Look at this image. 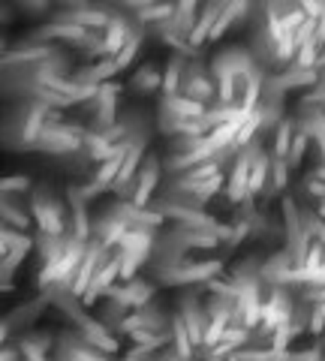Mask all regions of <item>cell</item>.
<instances>
[{
    "label": "cell",
    "mask_w": 325,
    "mask_h": 361,
    "mask_svg": "<svg viewBox=\"0 0 325 361\" xmlns=\"http://www.w3.org/2000/svg\"><path fill=\"white\" fill-rule=\"evenodd\" d=\"M85 250H87V241L70 235V244H66V250H63L58 259H54V262L42 265L39 280H37L39 289H46V286H51V283H66V286H73L75 271H78V265H82V259H85Z\"/></svg>",
    "instance_id": "obj_1"
},
{
    "label": "cell",
    "mask_w": 325,
    "mask_h": 361,
    "mask_svg": "<svg viewBox=\"0 0 325 361\" xmlns=\"http://www.w3.org/2000/svg\"><path fill=\"white\" fill-rule=\"evenodd\" d=\"M223 274V262L211 259V262H187V265H175V268H160L157 277L166 286H190V283H208L211 277Z\"/></svg>",
    "instance_id": "obj_2"
},
{
    "label": "cell",
    "mask_w": 325,
    "mask_h": 361,
    "mask_svg": "<svg viewBox=\"0 0 325 361\" xmlns=\"http://www.w3.org/2000/svg\"><path fill=\"white\" fill-rule=\"evenodd\" d=\"M30 214L37 217L42 232L51 235H63L66 232V220H63V205L58 199H51V193L46 187H37L30 196Z\"/></svg>",
    "instance_id": "obj_3"
},
{
    "label": "cell",
    "mask_w": 325,
    "mask_h": 361,
    "mask_svg": "<svg viewBox=\"0 0 325 361\" xmlns=\"http://www.w3.org/2000/svg\"><path fill=\"white\" fill-rule=\"evenodd\" d=\"M211 70H214L217 82L220 78H250L259 66L253 63V54L247 49H241V45H232V49H223L214 63H211Z\"/></svg>",
    "instance_id": "obj_4"
},
{
    "label": "cell",
    "mask_w": 325,
    "mask_h": 361,
    "mask_svg": "<svg viewBox=\"0 0 325 361\" xmlns=\"http://www.w3.org/2000/svg\"><path fill=\"white\" fill-rule=\"evenodd\" d=\"M181 313L187 319V329H190V341L193 346H202L205 343V329H208V313L205 307H199V298H196V289H190L181 295Z\"/></svg>",
    "instance_id": "obj_5"
},
{
    "label": "cell",
    "mask_w": 325,
    "mask_h": 361,
    "mask_svg": "<svg viewBox=\"0 0 325 361\" xmlns=\"http://www.w3.org/2000/svg\"><path fill=\"white\" fill-rule=\"evenodd\" d=\"M211 94H214V85H211V78L205 75V66H202V61H190V63H187V73H184L181 97L196 99V103L205 106V99H208Z\"/></svg>",
    "instance_id": "obj_6"
},
{
    "label": "cell",
    "mask_w": 325,
    "mask_h": 361,
    "mask_svg": "<svg viewBox=\"0 0 325 361\" xmlns=\"http://www.w3.org/2000/svg\"><path fill=\"white\" fill-rule=\"evenodd\" d=\"M106 298H118V301H124L127 307H142V304H148L151 295H154V286L151 283H145V280H127L124 286H109L103 292Z\"/></svg>",
    "instance_id": "obj_7"
},
{
    "label": "cell",
    "mask_w": 325,
    "mask_h": 361,
    "mask_svg": "<svg viewBox=\"0 0 325 361\" xmlns=\"http://www.w3.org/2000/svg\"><path fill=\"white\" fill-rule=\"evenodd\" d=\"M58 358H103L106 353L99 349L97 353V346L94 343H87V337L82 334L78 337L75 331H61V337H58V353H54Z\"/></svg>",
    "instance_id": "obj_8"
},
{
    "label": "cell",
    "mask_w": 325,
    "mask_h": 361,
    "mask_svg": "<svg viewBox=\"0 0 325 361\" xmlns=\"http://www.w3.org/2000/svg\"><path fill=\"white\" fill-rule=\"evenodd\" d=\"M247 180H250V157L247 151H238V163H235L232 169V175H229V190H226V199L232 202H244L250 196V190H247Z\"/></svg>",
    "instance_id": "obj_9"
},
{
    "label": "cell",
    "mask_w": 325,
    "mask_h": 361,
    "mask_svg": "<svg viewBox=\"0 0 325 361\" xmlns=\"http://www.w3.org/2000/svg\"><path fill=\"white\" fill-rule=\"evenodd\" d=\"M205 115V106L196 103V99H187V97H163V106H160V118H184V121H199Z\"/></svg>",
    "instance_id": "obj_10"
},
{
    "label": "cell",
    "mask_w": 325,
    "mask_h": 361,
    "mask_svg": "<svg viewBox=\"0 0 325 361\" xmlns=\"http://www.w3.org/2000/svg\"><path fill=\"white\" fill-rule=\"evenodd\" d=\"M157 178H160V160H157L154 154L145 157V166L139 172V180H136V196H133V205L145 208V202L151 199L154 187H157Z\"/></svg>",
    "instance_id": "obj_11"
},
{
    "label": "cell",
    "mask_w": 325,
    "mask_h": 361,
    "mask_svg": "<svg viewBox=\"0 0 325 361\" xmlns=\"http://www.w3.org/2000/svg\"><path fill=\"white\" fill-rule=\"evenodd\" d=\"M130 25L121 16H111L109 27L103 30V54H111V58H118L121 51H124V45L130 39Z\"/></svg>",
    "instance_id": "obj_12"
},
{
    "label": "cell",
    "mask_w": 325,
    "mask_h": 361,
    "mask_svg": "<svg viewBox=\"0 0 325 361\" xmlns=\"http://www.w3.org/2000/svg\"><path fill=\"white\" fill-rule=\"evenodd\" d=\"M289 271H293V253H289V250H280V253H274L271 259H265V262H262L259 280H262V283H268V286L283 283Z\"/></svg>",
    "instance_id": "obj_13"
},
{
    "label": "cell",
    "mask_w": 325,
    "mask_h": 361,
    "mask_svg": "<svg viewBox=\"0 0 325 361\" xmlns=\"http://www.w3.org/2000/svg\"><path fill=\"white\" fill-rule=\"evenodd\" d=\"M78 329H82V334L87 337V343H94L97 349H103L106 355H111L118 349V341H115V337H109V329L99 319H87V316H82V319H78Z\"/></svg>",
    "instance_id": "obj_14"
},
{
    "label": "cell",
    "mask_w": 325,
    "mask_h": 361,
    "mask_svg": "<svg viewBox=\"0 0 325 361\" xmlns=\"http://www.w3.org/2000/svg\"><path fill=\"white\" fill-rule=\"evenodd\" d=\"M220 13H223V4H205V6H202L199 25H196L193 33H190V45H193V49H196V45H202L205 39H211V30H214Z\"/></svg>",
    "instance_id": "obj_15"
},
{
    "label": "cell",
    "mask_w": 325,
    "mask_h": 361,
    "mask_svg": "<svg viewBox=\"0 0 325 361\" xmlns=\"http://www.w3.org/2000/svg\"><path fill=\"white\" fill-rule=\"evenodd\" d=\"M66 244H70V235H51V232H39L37 235V247H39V259H42V265H49L54 262L63 250H66Z\"/></svg>",
    "instance_id": "obj_16"
},
{
    "label": "cell",
    "mask_w": 325,
    "mask_h": 361,
    "mask_svg": "<svg viewBox=\"0 0 325 361\" xmlns=\"http://www.w3.org/2000/svg\"><path fill=\"white\" fill-rule=\"evenodd\" d=\"M187 63H190V61L184 58V54H172L169 70H166V75H163V90H166V97H178V94H181V82H184Z\"/></svg>",
    "instance_id": "obj_17"
},
{
    "label": "cell",
    "mask_w": 325,
    "mask_h": 361,
    "mask_svg": "<svg viewBox=\"0 0 325 361\" xmlns=\"http://www.w3.org/2000/svg\"><path fill=\"white\" fill-rule=\"evenodd\" d=\"M142 313V329H151V331H172V319H166V313L160 304H142V307H136Z\"/></svg>",
    "instance_id": "obj_18"
},
{
    "label": "cell",
    "mask_w": 325,
    "mask_h": 361,
    "mask_svg": "<svg viewBox=\"0 0 325 361\" xmlns=\"http://www.w3.org/2000/svg\"><path fill=\"white\" fill-rule=\"evenodd\" d=\"M172 334H175V353L178 358H193V341H190V329H187V319L184 313H175L172 316Z\"/></svg>",
    "instance_id": "obj_19"
},
{
    "label": "cell",
    "mask_w": 325,
    "mask_h": 361,
    "mask_svg": "<svg viewBox=\"0 0 325 361\" xmlns=\"http://www.w3.org/2000/svg\"><path fill=\"white\" fill-rule=\"evenodd\" d=\"M277 85L283 90H293V87H310V85H319V75L317 70H286L283 75H277Z\"/></svg>",
    "instance_id": "obj_20"
},
{
    "label": "cell",
    "mask_w": 325,
    "mask_h": 361,
    "mask_svg": "<svg viewBox=\"0 0 325 361\" xmlns=\"http://www.w3.org/2000/svg\"><path fill=\"white\" fill-rule=\"evenodd\" d=\"M109 301V298H106ZM127 304L124 301H118V298H111L103 310H99V322L106 325V329H115V331H121V322H124V316H127Z\"/></svg>",
    "instance_id": "obj_21"
},
{
    "label": "cell",
    "mask_w": 325,
    "mask_h": 361,
    "mask_svg": "<svg viewBox=\"0 0 325 361\" xmlns=\"http://www.w3.org/2000/svg\"><path fill=\"white\" fill-rule=\"evenodd\" d=\"M286 175H289L286 157H271V172H268L265 196H271V193H277V190H283V187H286Z\"/></svg>",
    "instance_id": "obj_22"
},
{
    "label": "cell",
    "mask_w": 325,
    "mask_h": 361,
    "mask_svg": "<svg viewBox=\"0 0 325 361\" xmlns=\"http://www.w3.org/2000/svg\"><path fill=\"white\" fill-rule=\"evenodd\" d=\"M49 346H51L49 334H27L25 341L18 343V349H21V355H25V358H46Z\"/></svg>",
    "instance_id": "obj_23"
},
{
    "label": "cell",
    "mask_w": 325,
    "mask_h": 361,
    "mask_svg": "<svg viewBox=\"0 0 325 361\" xmlns=\"http://www.w3.org/2000/svg\"><path fill=\"white\" fill-rule=\"evenodd\" d=\"M33 247V241L30 238H21L13 250L9 253H4V277H9V274H16V268L25 262V256H27V250Z\"/></svg>",
    "instance_id": "obj_24"
},
{
    "label": "cell",
    "mask_w": 325,
    "mask_h": 361,
    "mask_svg": "<svg viewBox=\"0 0 325 361\" xmlns=\"http://www.w3.org/2000/svg\"><path fill=\"white\" fill-rule=\"evenodd\" d=\"M175 16V4H145L142 13H139V21H157V25H163V21H169Z\"/></svg>",
    "instance_id": "obj_25"
},
{
    "label": "cell",
    "mask_w": 325,
    "mask_h": 361,
    "mask_svg": "<svg viewBox=\"0 0 325 361\" xmlns=\"http://www.w3.org/2000/svg\"><path fill=\"white\" fill-rule=\"evenodd\" d=\"M293 135H295V123L293 121H283L277 127V135H274V151L271 157H286L289 148H293Z\"/></svg>",
    "instance_id": "obj_26"
},
{
    "label": "cell",
    "mask_w": 325,
    "mask_h": 361,
    "mask_svg": "<svg viewBox=\"0 0 325 361\" xmlns=\"http://www.w3.org/2000/svg\"><path fill=\"white\" fill-rule=\"evenodd\" d=\"M205 142H208V135H175V139L169 142V148H172L175 154H193V151H199Z\"/></svg>",
    "instance_id": "obj_27"
},
{
    "label": "cell",
    "mask_w": 325,
    "mask_h": 361,
    "mask_svg": "<svg viewBox=\"0 0 325 361\" xmlns=\"http://www.w3.org/2000/svg\"><path fill=\"white\" fill-rule=\"evenodd\" d=\"M307 139H310L307 133L295 130V135H293V148H289V154H286V163H289V169H298V166H301V160H305V151H307Z\"/></svg>",
    "instance_id": "obj_28"
},
{
    "label": "cell",
    "mask_w": 325,
    "mask_h": 361,
    "mask_svg": "<svg viewBox=\"0 0 325 361\" xmlns=\"http://www.w3.org/2000/svg\"><path fill=\"white\" fill-rule=\"evenodd\" d=\"M223 180H226V178H223V172H217L214 178H208V180H199V184L193 187V196L202 202V205H205V202H208V199L214 196L217 190L223 187Z\"/></svg>",
    "instance_id": "obj_29"
},
{
    "label": "cell",
    "mask_w": 325,
    "mask_h": 361,
    "mask_svg": "<svg viewBox=\"0 0 325 361\" xmlns=\"http://www.w3.org/2000/svg\"><path fill=\"white\" fill-rule=\"evenodd\" d=\"M157 85H163V78H160V73H157L154 66H142V70L133 75V87L136 90H154Z\"/></svg>",
    "instance_id": "obj_30"
},
{
    "label": "cell",
    "mask_w": 325,
    "mask_h": 361,
    "mask_svg": "<svg viewBox=\"0 0 325 361\" xmlns=\"http://www.w3.org/2000/svg\"><path fill=\"white\" fill-rule=\"evenodd\" d=\"M139 45H142V30H136V33H130V39H127V45H124V51L115 58V63H118V70H124V66H130V61L136 58V51H139Z\"/></svg>",
    "instance_id": "obj_31"
},
{
    "label": "cell",
    "mask_w": 325,
    "mask_h": 361,
    "mask_svg": "<svg viewBox=\"0 0 325 361\" xmlns=\"http://www.w3.org/2000/svg\"><path fill=\"white\" fill-rule=\"evenodd\" d=\"M317 58H319V49H317V45H305V49L295 51L293 66H295V70H313V66H317Z\"/></svg>",
    "instance_id": "obj_32"
},
{
    "label": "cell",
    "mask_w": 325,
    "mask_h": 361,
    "mask_svg": "<svg viewBox=\"0 0 325 361\" xmlns=\"http://www.w3.org/2000/svg\"><path fill=\"white\" fill-rule=\"evenodd\" d=\"M325 265V247L319 238H313L310 241V250H307V259H305V268L307 271H319Z\"/></svg>",
    "instance_id": "obj_33"
},
{
    "label": "cell",
    "mask_w": 325,
    "mask_h": 361,
    "mask_svg": "<svg viewBox=\"0 0 325 361\" xmlns=\"http://www.w3.org/2000/svg\"><path fill=\"white\" fill-rule=\"evenodd\" d=\"M4 220H6V223H13L16 229H27V223H30V220H27V214H21V208L16 205V202H9V199L4 202Z\"/></svg>",
    "instance_id": "obj_34"
},
{
    "label": "cell",
    "mask_w": 325,
    "mask_h": 361,
    "mask_svg": "<svg viewBox=\"0 0 325 361\" xmlns=\"http://www.w3.org/2000/svg\"><path fill=\"white\" fill-rule=\"evenodd\" d=\"M226 319H211L208 322V329H205V346H214V343H220V337H223V331H226Z\"/></svg>",
    "instance_id": "obj_35"
},
{
    "label": "cell",
    "mask_w": 325,
    "mask_h": 361,
    "mask_svg": "<svg viewBox=\"0 0 325 361\" xmlns=\"http://www.w3.org/2000/svg\"><path fill=\"white\" fill-rule=\"evenodd\" d=\"M307 329L313 334H322L325 331V307H322V301H313V310H310V325Z\"/></svg>",
    "instance_id": "obj_36"
},
{
    "label": "cell",
    "mask_w": 325,
    "mask_h": 361,
    "mask_svg": "<svg viewBox=\"0 0 325 361\" xmlns=\"http://www.w3.org/2000/svg\"><path fill=\"white\" fill-rule=\"evenodd\" d=\"M27 187H30V178L25 175H13L4 180V193H16V190H27Z\"/></svg>",
    "instance_id": "obj_37"
},
{
    "label": "cell",
    "mask_w": 325,
    "mask_h": 361,
    "mask_svg": "<svg viewBox=\"0 0 325 361\" xmlns=\"http://www.w3.org/2000/svg\"><path fill=\"white\" fill-rule=\"evenodd\" d=\"M127 358H130V361H133V358H154V353H151V346L136 343V346H133L130 353H127Z\"/></svg>",
    "instance_id": "obj_38"
},
{
    "label": "cell",
    "mask_w": 325,
    "mask_h": 361,
    "mask_svg": "<svg viewBox=\"0 0 325 361\" xmlns=\"http://www.w3.org/2000/svg\"><path fill=\"white\" fill-rule=\"evenodd\" d=\"M21 6H25V9H37V13H39V9H49V4H21Z\"/></svg>",
    "instance_id": "obj_39"
},
{
    "label": "cell",
    "mask_w": 325,
    "mask_h": 361,
    "mask_svg": "<svg viewBox=\"0 0 325 361\" xmlns=\"http://www.w3.org/2000/svg\"><path fill=\"white\" fill-rule=\"evenodd\" d=\"M4 358L9 361V358H18V353H16V349H4Z\"/></svg>",
    "instance_id": "obj_40"
},
{
    "label": "cell",
    "mask_w": 325,
    "mask_h": 361,
    "mask_svg": "<svg viewBox=\"0 0 325 361\" xmlns=\"http://www.w3.org/2000/svg\"><path fill=\"white\" fill-rule=\"evenodd\" d=\"M317 214H319V217L325 220V199H319V208H317Z\"/></svg>",
    "instance_id": "obj_41"
}]
</instances>
